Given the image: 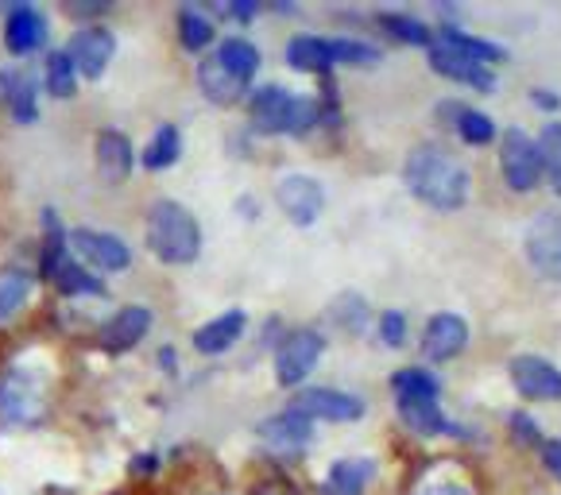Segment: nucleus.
Masks as SVG:
<instances>
[{
	"mask_svg": "<svg viewBox=\"0 0 561 495\" xmlns=\"http://www.w3.org/2000/svg\"><path fill=\"white\" fill-rule=\"evenodd\" d=\"M407 191L430 209H461L469 202V171L446 148H414L403 163Z\"/></svg>",
	"mask_w": 561,
	"mask_h": 495,
	"instance_id": "nucleus-1",
	"label": "nucleus"
},
{
	"mask_svg": "<svg viewBox=\"0 0 561 495\" xmlns=\"http://www.w3.org/2000/svg\"><path fill=\"white\" fill-rule=\"evenodd\" d=\"M148 248L163 264H194L202 252V229L194 214L179 202H156L148 214Z\"/></svg>",
	"mask_w": 561,
	"mask_h": 495,
	"instance_id": "nucleus-2",
	"label": "nucleus"
},
{
	"mask_svg": "<svg viewBox=\"0 0 561 495\" xmlns=\"http://www.w3.org/2000/svg\"><path fill=\"white\" fill-rule=\"evenodd\" d=\"M47 371L16 364L0 376V422L4 426H32L47 414Z\"/></svg>",
	"mask_w": 561,
	"mask_h": 495,
	"instance_id": "nucleus-3",
	"label": "nucleus"
},
{
	"mask_svg": "<svg viewBox=\"0 0 561 495\" xmlns=\"http://www.w3.org/2000/svg\"><path fill=\"white\" fill-rule=\"evenodd\" d=\"M527 260L542 279L561 283V209H542L535 214V221L527 225Z\"/></svg>",
	"mask_w": 561,
	"mask_h": 495,
	"instance_id": "nucleus-4",
	"label": "nucleus"
},
{
	"mask_svg": "<svg viewBox=\"0 0 561 495\" xmlns=\"http://www.w3.org/2000/svg\"><path fill=\"white\" fill-rule=\"evenodd\" d=\"M500 166H504L507 186L519 194H530L542 182V156H538L535 140L523 128H507L504 133V140H500Z\"/></svg>",
	"mask_w": 561,
	"mask_h": 495,
	"instance_id": "nucleus-5",
	"label": "nucleus"
},
{
	"mask_svg": "<svg viewBox=\"0 0 561 495\" xmlns=\"http://www.w3.org/2000/svg\"><path fill=\"white\" fill-rule=\"evenodd\" d=\"M322 348H325L322 333L314 330L290 333L279 345V353H275V380H279V388H298L314 371V364L322 360Z\"/></svg>",
	"mask_w": 561,
	"mask_h": 495,
	"instance_id": "nucleus-6",
	"label": "nucleus"
},
{
	"mask_svg": "<svg viewBox=\"0 0 561 495\" xmlns=\"http://www.w3.org/2000/svg\"><path fill=\"white\" fill-rule=\"evenodd\" d=\"M275 202L290 217V225H314L325 209V191L322 182L310 179V174H287L275 186Z\"/></svg>",
	"mask_w": 561,
	"mask_h": 495,
	"instance_id": "nucleus-7",
	"label": "nucleus"
},
{
	"mask_svg": "<svg viewBox=\"0 0 561 495\" xmlns=\"http://www.w3.org/2000/svg\"><path fill=\"white\" fill-rule=\"evenodd\" d=\"M260 441H264L275 457H298L314 441V422L298 411H283V414H275V418L260 422Z\"/></svg>",
	"mask_w": 561,
	"mask_h": 495,
	"instance_id": "nucleus-8",
	"label": "nucleus"
},
{
	"mask_svg": "<svg viewBox=\"0 0 561 495\" xmlns=\"http://www.w3.org/2000/svg\"><path fill=\"white\" fill-rule=\"evenodd\" d=\"M113 50H116L113 32L90 24L85 32H78L75 39H70L67 55H70V62H75L78 74L90 78V82H98V78L108 70V62H113Z\"/></svg>",
	"mask_w": 561,
	"mask_h": 495,
	"instance_id": "nucleus-9",
	"label": "nucleus"
},
{
	"mask_svg": "<svg viewBox=\"0 0 561 495\" xmlns=\"http://www.w3.org/2000/svg\"><path fill=\"white\" fill-rule=\"evenodd\" d=\"M290 411L306 414V418H325V422H356L364 414V403L348 391H337V388H310L295 399Z\"/></svg>",
	"mask_w": 561,
	"mask_h": 495,
	"instance_id": "nucleus-10",
	"label": "nucleus"
},
{
	"mask_svg": "<svg viewBox=\"0 0 561 495\" xmlns=\"http://www.w3.org/2000/svg\"><path fill=\"white\" fill-rule=\"evenodd\" d=\"M465 345H469V325L457 314H434L426 322V330H422V356L434 364H446L454 356H461Z\"/></svg>",
	"mask_w": 561,
	"mask_h": 495,
	"instance_id": "nucleus-11",
	"label": "nucleus"
},
{
	"mask_svg": "<svg viewBox=\"0 0 561 495\" xmlns=\"http://www.w3.org/2000/svg\"><path fill=\"white\" fill-rule=\"evenodd\" d=\"M70 244H75L78 256L90 260L101 272H124V267L133 264V248L124 244L121 237H113V232L78 229V232H70Z\"/></svg>",
	"mask_w": 561,
	"mask_h": 495,
	"instance_id": "nucleus-12",
	"label": "nucleus"
},
{
	"mask_svg": "<svg viewBox=\"0 0 561 495\" xmlns=\"http://www.w3.org/2000/svg\"><path fill=\"white\" fill-rule=\"evenodd\" d=\"M512 383L523 399H561V371L542 356H515Z\"/></svg>",
	"mask_w": 561,
	"mask_h": 495,
	"instance_id": "nucleus-13",
	"label": "nucleus"
},
{
	"mask_svg": "<svg viewBox=\"0 0 561 495\" xmlns=\"http://www.w3.org/2000/svg\"><path fill=\"white\" fill-rule=\"evenodd\" d=\"M151 330V310L148 306H124L101 325V348L108 353H128L144 341V333Z\"/></svg>",
	"mask_w": 561,
	"mask_h": 495,
	"instance_id": "nucleus-14",
	"label": "nucleus"
},
{
	"mask_svg": "<svg viewBox=\"0 0 561 495\" xmlns=\"http://www.w3.org/2000/svg\"><path fill=\"white\" fill-rule=\"evenodd\" d=\"M399 418L422 438H461L465 429L446 418L438 399H399Z\"/></svg>",
	"mask_w": 561,
	"mask_h": 495,
	"instance_id": "nucleus-15",
	"label": "nucleus"
},
{
	"mask_svg": "<svg viewBox=\"0 0 561 495\" xmlns=\"http://www.w3.org/2000/svg\"><path fill=\"white\" fill-rule=\"evenodd\" d=\"M290 108H295V93L283 90V85H264V90H256L252 101H248V113H252L256 133H287Z\"/></svg>",
	"mask_w": 561,
	"mask_h": 495,
	"instance_id": "nucleus-16",
	"label": "nucleus"
},
{
	"mask_svg": "<svg viewBox=\"0 0 561 495\" xmlns=\"http://www.w3.org/2000/svg\"><path fill=\"white\" fill-rule=\"evenodd\" d=\"M430 67L438 70L442 78H449V82L469 85V90H492L495 85L492 70H488L484 62H472V58L454 55V50H446V47H434V43H430Z\"/></svg>",
	"mask_w": 561,
	"mask_h": 495,
	"instance_id": "nucleus-17",
	"label": "nucleus"
},
{
	"mask_svg": "<svg viewBox=\"0 0 561 495\" xmlns=\"http://www.w3.org/2000/svg\"><path fill=\"white\" fill-rule=\"evenodd\" d=\"M43 43H47V20H43V12L27 9V4L12 9L9 24H4V47H9L12 55H32Z\"/></svg>",
	"mask_w": 561,
	"mask_h": 495,
	"instance_id": "nucleus-18",
	"label": "nucleus"
},
{
	"mask_svg": "<svg viewBox=\"0 0 561 495\" xmlns=\"http://www.w3.org/2000/svg\"><path fill=\"white\" fill-rule=\"evenodd\" d=\"M244 330H248L244 310H225L221 318H214V322H206L198 333H194V348H198L202 356L225 353V348H232L240 337H244Z\"/></svg>",
	"mask_w": 561,
	"mask_h": 495,
	"instance_id": "nucleus-19",
	"label": "nucleus"
},
{
	"mask_svg": "<svg viewBox=\"0 0 561 495\" xmlns=\"http://www.w3.org/2000/svg\"><path fill=\"white\" fill-rule=\"evenodd\" d=\"M376 476V461L368 457H345L333 461V469L322 480V495H364V487Z\"/></svg>",
	"mask_w": 561,
	"mask_h": 495,
	"instance_id": "nucleus-20",
	"label": "nucleus"
},
{
	"mask_svg": "<svg viewBox=\"0 0 561 495\" xmlns=\"http://www.w3.org/2000/svg\"><path fill=\"white\" fill-rule=\"evenodd\" d=\"M98 171L105 182H124L133 171V143L121 133H101L98 136Z\"/></svg>",
	"mask_w": 561,
	"mask_h": 495,
	"instance_id": "nucleus-21",
	"label": "nucleus"
},
{
	"mask_svg": "<svg viewBox=\"0 0 561 495\" xmlns=\"http://www.w3.org/2000/svg\"><path fill=\"white\" fill-rule=\"evenodd\" d=\"M287 62L295 70H306V74H325V70H333L330 39H318V35H295V39L287 43Z\"/></svg>",
	"mask_w": 561,
	"mask_h": 495,
	"instance_id": "nucleus-22",
	"label": "nucleus"
},
{
	"mask_svg": "<svg viewBox=\"0 0 561 495\" xmlns=\"http://www.w3.org/2000/svg\"><path fill=\"white\" fill-rule=\"evenodd\" d=\"M434 47H446V50H454V55H465V58H472V62H500V58L507 55L500 43H488V39H477V35H465V32H457V27H442L438 35H434Z\"/></svg>",
	"mask_w": 561,
	"mask_h": 495,
	"instance_id": "nucleus-23",
	"label": "nucleus"
},
{
	"mask_svg": "<svg viewBox=\"0 0 561 495\" xmlns=\"http://www.w3.org/2000/svg\"><path fill=\"white\" fill-rule=\"evenodd\" d=\"M198 85H202V93L214 101V105H232V101H240V93L248 90L240 78H232L229 70L217 62V55L206 58V62L198 67Z\"/></svg>",
	"mask_w": 561,
	"mask_h": 495,
	"instance_id": "nucleus-24",
	"label": "nucleus"
},
{
	"mask_svg": "<svg viewBox=\"0 0 561 495\" xmlns=\"http://www.w3.org/2000/svg\"><path fill=\"white\" fill-rule=\"evenodd\" d=\"M217 62H221L232 78H240V82L248 85L260 70V50H256V43H248V39H225L221 47H217Z\"/></svg>",
	"mask_w": 561,
	"mask_h": 495,
	"instance_id": "nucleus-25",
	"label": "nucleus"
},
{
	"mask_svg": "<svg viewBox=\"0 0 561 495\" xmlns=\"http://www.w3.org/2000/svg\"><path fill=\"white\" fill-rule=\"evenodd\" d=\"M32 272H24V267H4L0 272V322L16 318V310L32 295Z\"/></svg>",
	"mask_w": 561,
	"mask_h": 495,
	"instance_id": "nucleus-26",
	"label": "nucleus"
},
{
	"mask_svg": "<svg viewBox=\"0 0 561 495\" xmlns=\"http://www.w3.org/2000/svg\"><path fill=\"white\" fill-rule=\"evenodd\" d=\"M391 391H396V399H438L442 383L426 368H403L391 376Z\"/></svg>",
	"mask_w": 561,
	"mask_h": 495,
	"instance_id": "nucleus-27",
	"label": "nucleus"
},
{
	"mask_svg": "<svg viewBox=\"0 0 561 495\" xmlns=\"http://www.w3.org/2000/svg\"><path fill=\"white\" fill-rule=\"evenodd\" d=\"M0 82H4V101L12 105V116H16L20 124H32L35 116H39V108H35V82L27 74H0Z\"/></svg>",
	"mask_w": 561,
	"mask_h": 495,
	"instance_id": "nucleus-28",
	"label": "nucleus"
},
{
	"mask_svg": "<svg viewBox=\"0 0 561 495\" xmlns=\"http://www.w3.org/2000/svg\"><path fill=\"white\" fill-rule=\"evenodd\" d=\"M182 151V136L174 124H163L156 136H151L148 151H144V166H151V171H163V166H171L174 159H179Z\"/></svg>",
	"mask_w": 561,
	"mask_h": 495,
	"instance_id": "nucleus-29",
	"label": "nucleus"
},
{
	"mask_svg": "<svg viewBox=\"0 0 561 495\" xmlns=\"http://www.w3.org/2000/svg\"><path fill=\"white\" fill-rule=\"evenodd\" d=\"M454 124H457V136H461L465 143H472V148H484L495 136L492 116L477 113V108H454Z\"/></svg>",
	"mask_w": 561,
	"mask_h": 495,
	"instance_id": "nucleus-30",
	"label": "nucleus"
},
{
	"mask_svg": "<svg viewBox=\"0 0 561 495\" xmlns=\"http://www.w3.org/2000/svg\"><path fill=\"white\" fill-rule=\"evenodd\" d=\"M47 90L55 93V97H75L78 70H75V62H70L67 50H55V55L47 58Z\"/></svg>",
	"mask_w": 561,
	"mask_h": 495,
	"instance_id": "nucleus-31",
	"label": "nucleus"
},
{
	"mask_svg": "<svg viewBox=\"0 0 561 495\" xmlns=\"http://www.w3.org/2000/svg\"><path fill=\"white\" fill-rule=\"evenodd\" d=\"M535 148L542 156V174H550L553 191H561V124H546Z\"/></svg>",
	"mask_w": 561,
	"mask_h": 495,
	"instance_id": "nucleus-32",
	"label": "nucleus"
},
{
	"mask_svg": "<svg viewBox=\"0 0 561 495\" xmlns=\"http://www.w3.org/2000/svg\"><path fill=\"white\" fill-rule=\"evenodd\" d=\"M330 47H333V67H376L380 62V50L368 47V43L330 39Z\"/></svg>",
	"mask_w": 561,
	"mask_h": 495,
	"instance_id": "nucleus-33",
	"label": "nucleus"
},
{
	"mask_svg": "<svg viewBox=\"0 0 561 495\" xmlns=\"http://www.w3.org/2000/svg\"><path fill=\"white\" fill-rule=\"evenodd\" d=\"M380 24L388 27L396 39L411 43V47H430V43H434V32H430L426 24H419V20H411V16H399V12H383Z\"/></svg>",
	"mask_w": 561,
	"mask_h": 495,
	"instance_id": "nucleus-34",
	"label": "nucleus"
},
{
	"mask_svg": "<svg viewBox=\"0 0 561 495\" xmlns=\"http://www.w3.org/2000/svg\"><path fill=\"white\" fill-rule=\"evenodd\" d=\"M330 318L341 325L345 333H360L364 322H368V306H364L360 295H341L337 302H333Z\"/></svg>",
	"mask_w": 561,
	"mask_h": 495,
	"instance_id": "nucleus-35",
	"label": "nucleus"
},
{
	"mask_svg": "<svg viewBox=\"0 0 561 495\" xmlns=\"http://www.w3.org/2000/svg\"><path fill=\"white\" fill-rule=\"evenodd\" d=\"M179 39L186 50H202L209 39H214V24H209L206 16H198V12H182L179 16Z\"/></svg>",
	"mask_w": 561,
	"mask_h": 495,
	"instance_id": "nucleus-36",
	"label": "nucleus"
},
{
	"mask_svg": "<svg viewBox=\"0 0 561 495\" xmlns=\"http://www.w3.org/2000/svg\"><path fill=\"white\" fill-rule=\"evenodd\" d=\"M318 120H322V108H318V101L295 97V108H290V124H287V136H306Z\"/></svg>",
	"mask_w": 561,
	"mask_h": 495,
	"instance_id": "nucleus-37",
	"label": "nucleus"
},
{
	"mask_svg": "<svg viewBox=\"0 0 561 495\" xmlns=\"http://www.w3.org/2000/svg\"><path fill=\"white\" fill-rule=\"evenodd\" d=\"M380 337H383V345H388V348L403 345V337H407V318L399 314V310H388V314L380 318Z\"/></svg>",
	"mask_w": 561,
	"mask_h": 495,
	"instance_id": "nucleus-38",
	"label": "nucleus"
},
{
	"mask_svg": "<svg viewBox=\"0 0 561 495\" xmlns=\"http://www.w3.org/2000/svg\"><path fill=\"white\" fill-rule=\"evenodd\" d=\"M512 429H515V441H523V446H538V422L535 418H527L523 411H515L512 414Z\"/></svg>",
	"mask_w": 561,
	"mask_h": 495,
	"instance_id": "nucleus-39",
	"label": "nucleus"
},
{
	"mask_svg": "<svg viewBox=\"0 0 561 495\" xmlns=\"http://www.w3.org/2000/svg\"><path fill=\"white\" fill-rule=\"evenodd\" d=\"M252 495H298V492H295V484H290V480L272 476V480H264V484H256V492H252Z\"/></svg>",
	"mask_w": 561,
	"mask_h": 495,
	"instance_id": "nucleus-40",
	"label": "nucleus"
},
{
	"mask_svg": "<svg viewBox=\"0 0 561 495\" xmlns=\"http://www.w3.org/2000/svg\"><path fill=\"white\" fill-rule=\"evenodd\" d=\"M256 12H260V4H252V0H232V4H225V16L240 20V24H248Z\"/></svg>",
	"mask_w": 561,
	"mask_h": 495,
	"instance_id": "nucleus-41",
	"label": "nucleus"
},
{
	"mask_svg": "<svg viewBox=\"0 0 561 495\" xmlns=\"http://www.w3.org/2000/svg\"><path fill=\"white\" fill-rule=\"evenodd\" d=\"M419 495H472V492L465 484H454V480H438V484L422 487Z\"/></svg>",
	"mask_w": 561,
	"mask_h": 495,
	"instance_id": "nucleus-42",
	"label": "nucleus"
},
{
	"mask_svg": "<svg viewBox=\"0 0 561 495\" xmlns=\"http://www.w3.org/2000/svg\"><path fill=\"white\" fill-rule=\"evenodd\" d=\"M542 457H546V469L561 480V441H546L542 446Z\"/></svg>",
	"mask_w": 561,
	"mask_h": 495,
	"instance_id": "nucleus-43",
	"label": "nucleus"
},
{
	"mask_svg": "<svg viewBox=\"0 0 561 495\" xmlns=\"http://www.w3.org/2000/svg\"><path fill=\"white\" fill-rule=\"evenodd\" d=\"M535 101H538V105H542V108H558V105H561V101L553 97L550 90H535Z\"/></svg>",
	"mask_w": 561,
	"mask_h": 495,
	"instance_id": "nucleus-44",
	"label": "nucleus"
},
{
	"mask_svg": "<svg viewBox=\"0 0 561 495\" xmlns=\"http://www.w3.org/2000/svg\"><path fill=\"white\" fill-rule=\"evenodd\" d=\"M159 469V457H140L136 461V472H156Z\"/></svg>",
	"mask_w": 561,
	"mask_h": 495,
	"instance_id": "nucleus-45",
	"label": "nucleus"
}]
</instances>
